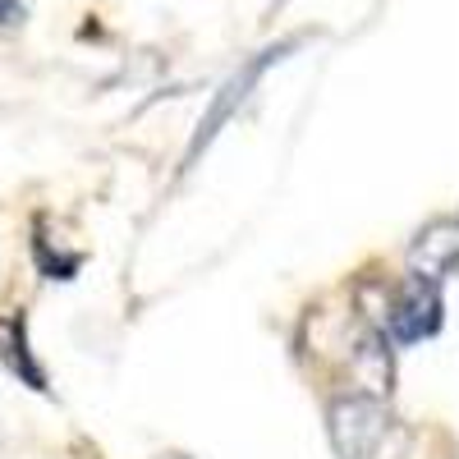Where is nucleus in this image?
<instances>
[{
    "mask_svg": "<svg viewBox=\"0 0 459 459\" xmlns=\"http://www.w3.org/2000/svg\"><path fill=\"white\" fill-rule=\"evenodd\" d=\"M326 437L340 459H404L409 428L386 409L381 395H340L326 413Z\"/></svg>",
    "mask_w": 459,
    "mask_h": 459,
    "instance_id": "nucleus-1",
    "label": "nucleus"
},
{
    "mask_svg": "<svg viewBox=\"0 0 459 459\" xmlns=\"http://www.w3.org/2000/svg\"><path fill=\"white\" fill-rule=\"evenodd\" d=\"M446 322V303H441V285L423 281V276H404V290L395 294V303L386 308V335L395 344H418L432 340Z\"/></svg>",
    "mask_w": 459,
    "mask_h": 459,
    "instance_id": "nucleus-2",
    "label": "nucleus"
},
{
    "mask_svg": "<svg viewBox=\"0 0 459 459\" xmlns=\"http://www.w3.org/2000/svg\"><path fill=\"white\" fill-rule=\"evenodd\" d=\"M409 272L432 285H446L455 272V221H432L409 248Z\"/></svg>",
    "mask_w": 459,
    "mask_h": 459,
    "instance_id": "nucleus-3",
    "label": "nucleus"
},
{
    "mask_svg": "<svg viewBox=\"0 0 459 459\" xmlns=\"http://www.w3.org/2000/svg\"><path fill=\"white\" fill-rule=\"evenodd\" d=\"M354 372H359V381L372 391V395H381L386 400L391 395V386H395V363H391V344H386V335L381 331H363L359 335V344H354Z\"/></svg>",
    "mask_w": 459,
    "mask_h": 459,
    "instance_id": "nucleus-4",
    "label": "nucleus"
},
{
    "mask_svg": "<svg viewBox=\"0 0 459 459\" xmlns=\"http://www.w3.org/2000/svg\"><path fill=\"white\" fill-rule=\"evenodd\" d=\"M19 19V5L14 0H0V23H14Z\"/></svg>",
    "mask_w": 459,
    "mask_h": 459,
    "instance_id": "nucleus-5",
    "label": "nucleus"
}]
</instances>
